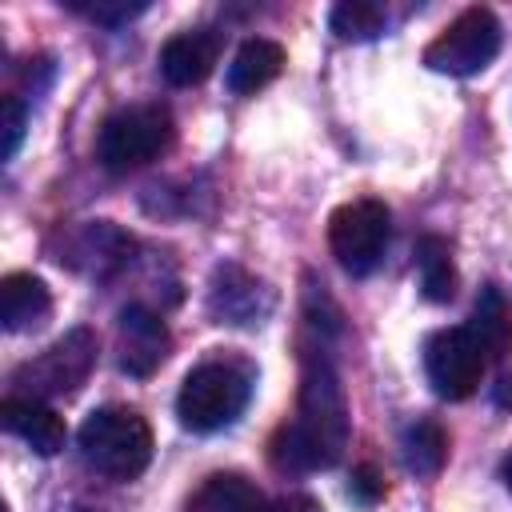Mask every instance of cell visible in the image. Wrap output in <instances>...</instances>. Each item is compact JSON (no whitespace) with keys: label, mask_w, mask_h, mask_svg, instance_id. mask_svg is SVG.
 <instances>
[{"label":"cell","mask_w":512,"mask_h":512,"mask_svg":"<svg viewBox=\"0 0 512 512\" xmlns=\"http://www.w3.org/2000/svg\"><path fill=\"white\" fill-rule=\"evenodd\" d=\"M348 444V404L328 360H312L300 388V408L272 436V464L280 472L332 468Z\"/></svg>","instance_id":"1"},{"label":"cell","mask_w":512,"mask_h":512,"mask_svg":"<svg viewBox=\"0 0 512 512\" xmlns=\"http://www.w3.org/2000/svg\"><path fill=\"white\" fill-rule=\"evenodd\" d=\"M80 456L108 480H136L152 460V428L140 412L108 404L80 424Z\"/></svg>","instance_id":"2"},{"label":"cell","mask_w":512,"mask_h":512,"mask_svg":"<svg viewBox=\"0 0 512 512\" xmlns=\"http://www.w3.org/2000/svg\"><path fill=\"white\" fill-rule=\"evenodd\" d=\"M252 396V372L236 360H204L196 364L180 392H176V416L188 432H220L240 420Z\"/></svg>","instance_id":"3"},{"label":"cell","mask_w":512,"mask_h":512,"mask_svg":"<svg viewBox=\"0 0 512 512\" xmlns=\"http://www.w3.org/2000/svg\"><path fill=\"white\" fill-rule=\"evenodd\" d=\"M176 140V120L164 104H128L116 108L96 136V160L108 172H132L152 160H160Z\"/></svg>","instance_id":"4"},{"label":"cell","mask_w":512,"mask_h":512,"mask_svg":"<svg viewBox=\"0 0 512 512\" xmlns=\"http://www.w3.org/2000/svg\"><path fill=\"white\" fill-rule=\"evenodd\" d=\"M392 216L380 200H348L328 220V248L348 276H372L388 252Z\"/></svg>","instance_id":"5"},{"label":"cell","mask_w":512,"mask_h":512,"mask_svg":"<svg viewBox=\"0 0 512 512\" xmlns=\"http://www.w3.org/2000/svg\"><path fill=\"white\" fill-rule=\"evenodd\" d=\"M500 20L488 8H464L428 48L424 64L444 76H476L484 72L500 52Z\"/></svg>","instance_id":"6"},{"label":"cell","mask_w":512,"mask_h":512,"mask_svg":"<svg viewBox=\"0 0 512 512\" xmlns=\"http://www.w3.org/2000/svg\"><path fill=\"white\" fill-rule=\"evenodd\" d=\"M484 368H488V356H484L480 340L468 332V324L436 328L424 340V372H428V384L436 388V396H444V400H468L480 388Z\"/></svg>","instance_id":"7"},{"label":"cell","mask_w":512,"mask_h":512,"mask_svg":"<svg viewBox=\"0 0 512 512\" xmlns=\"http://www.w3.org/2000/svg\"><path fill=\"white\" fill-rule=\"evenodd\" d=\"M92 368H96V336L88 328H72L52 348H44L36 360L16 368L12 384L28 388L32 400H40V396H72L88 380Z\"/></svg>","instance_id":"8"},{"label":"cell","mask_w":512,"mask_h":512,"mask_svg":"<svg viewBox=\"0 0 512 512\" xmlns=\"http://www.w3.org/2000/svg\"><path fill=\"white\" fill-rule=\"evenodd\" d=\"M164 356H168L164 320L144 304H128L120 312V368L128 376H148L164 364Z\"/></svg>","instance_id":"9"},{"label":"cell","mask_w":512,"mask_h":512,"mask_svg":"<svg viewBox=\"0 0 512 512\" xmlns=\"http://www.w3.org/2000/svg\"><path fill=\"white\" fill-rule=\"evenodd\" d=\"M208 304H212V316L220 324H260L272 312V292H268V284H260L244 268L228 264L216 272Z\"/></svg>","instance_id":"10"},{"label":"cell","mask_w":512,"mask_h":512,"mask_svg":"<svg viewBox=\"0 0 512 512\" xmlns=\"http://www.w3.org/2000/svg\"><path fill=\"white\" fill-rule=\"evenodd\" d=\"M0 420L12 436H20L36 456H56L68 440V428L64 420L44 404V400H32V396H4L0 404Z\"/></svg>","instance_id":"11"},{"label":"cell","mask_w":512,"mask_h":512,"mask_svg":"<svg viewBox=\"0 0 512 512\" xmlns=\"http://www.w3.org/2000/svg\"><path fill=\"white\" fill-rule=\"evenodd\" d=\"M220 56V36L216 32H180L160 48V72L172 88H192L208 80Z\"/></svg>","instance_id":"12"},{"label":"cell","mask_w":512,"mask_h":512,"mask_svg":"<svg viewBox=\"0 0 512 512\" xmlns=\"http://www.w3.org/2000/svg\"><path fill=\"white\" fill-rule=\"evenodd\" d=\"M52 312V292L32 272H8L0 280V324L4 332H28L40 328Z\"/></svg>","instance_id":"13"},{"label":"cell","mask_w":512,"mask_h":512,"mask_svg":"<svg viewBox=\"0 0 512 512\" xmlns=\"http://www.w3.org/2000/svg\"><path fill=\"white\" fill-rule=\"evenodd\" d=\"M284 68V48L276 40H264V36H252L236 48L232 64H228V88L236 96H252L260 92L264 84H272Z\"/></svg>","instance_id":"14"},{"label":"cell","mask_w":512,"mask_h":512,"mask_svg":"<svg viewBox=\"0 0 512 512\" xmlns=\"http://www.w3.org/2000/svg\"><path fill=\"white\" fill-rule=\"evenodd\" d=\"M264 508L268 504H264L260 488L240 472L208 476L188 500V512H264Z\"/></svg>","instance_id":"15"},{"label":"cell","mask_w":512,"mask_h":512,"mask_svg":"<svg viewBox=\"0 0 512 512\" xmlns=\"http://www.w3.org/2000/svg\"><path fill=\"white\" fill-rule=\"evenodd\" d=\"M468 332L480 340V348H484L488 360H504L512 352V312H508L500 288H492V284L480 288L476 308H472V320H468Z\"/></svg>","instance_id":"16"},{"label":"cell","mask_w":512,"mask_h":512,"mask_svg":"<svg viewBox=\"0 0 512 512\" xmlns=\"http://www.w3.org/2000/svg\"><path fill=\"white\" fill-rule=\"evenodd\" d=\"M416 268H420V292L432 304H448L456 296V268L452 248L440 236H420L416 244Z\"/></svg>","instance_id":"17"},{"label":"cell","mask_w":512,"mask_h":512,"mask_svg":"<svg viewBox=\"0 0 512 512\" xmlns=\"http://www.w3.org/2000/svg\"><path fill=\"white\" fill-rule=\"evenodd\" d=\"M400 456H404V468L416 472V476H436L448 460V436L436 420H416L404 428L400 436Z\"/></svg>","instance_id":"18"},{"label":"cell","mask_w":512,"mask_h":512,"mask_svg":"<svg viewBox=\"0 0 512 512\" xmlns=\"http://www.w3.org/2000/svg\"><path fill=\"white\" fill-rule=\"evenodd\" d=\"M328 24H332V32L340 40H376L388 28V12L380 4H372V0H340L332 8Z\"/></svg>","instance_id":"19"},{"label":"cell","mask_w":512,"mask_h":512,"mask_svg":"<svg viewBox=\"0 0 512 512\" xmlns=\"http://www.w3.org/2000/svg\"><path fill=\"white\" fill-rule=\"evenodd\" d=\"M24 124H28V108H24L20 96L8 92V96L0 100V156H4V160L16 156V148H20V140H24Z\"/></svg>","instance_id":"20"},{"label":"cell","mask_w":512,"mask_h":512,"mask_svg":"<svg viewBox=\"0 0 512 512\" xmlns=\"http://www.w3.org/2000/svg\"><path fill=\"white\" fill-rule=\"evenodd\" d=\"M348 496L360 504V508H372L380 496H384V480H380V472L372 468V464H360L356 472H352V484H348Z\"/></svg>","instance_id":"21"},{"label":"cell","mask_w":512,"mask_h":512,"mask_svg":"<svg viewBox=\"0 0 512 512\" xmlns=\"http://www.w3.org/2000/svg\"><path fill=\"white\" fill-rule=\"evenodd\" d=\"M84 16H92L96 24H108V28H120L128 24L132 16H140L148 4H76Z\"/></svg>","instance_id":"22"},{"label":"cell","mask_w":512,"mask_h":512,"mask_svg":"<svg viewBox=\"0 0 512 512\" xmlns=\"http://www.w3.org/2000/svg\"><path fill=\"white\" fill-rule=\"evenodd\" d=\"M264 512H320V504H316L312 496H304V492H292V496L272 500Z\"/></svg>","instance_id":"23"},{"label":"cell","mask_w":512,"mask_h":512,"mask_svg":"<svg viewBox=\"0 0 512 512\" xmlns=\"http://www.w3.org/2000/svg\"><path fill=\"white\" fill-rule=\"evenodd\" d=\"M504 484H508V492H512V452L504 456Z\"/></svg>","instance_id":"24"}]
</instances>
